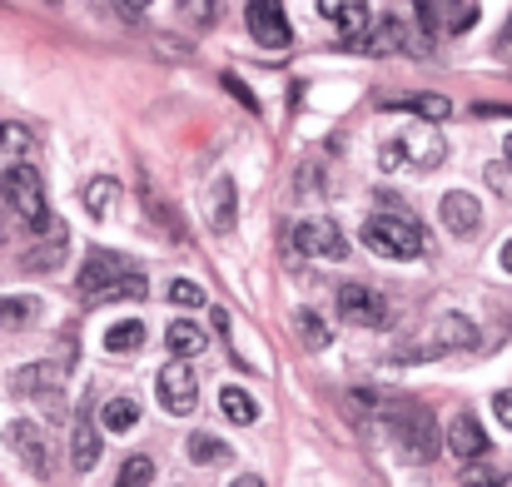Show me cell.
I'll use <instances>...</instances> for the list:
<instances>
[{"instance_id": "obj_24", "label": "cell", "mask_w": 512, "mask_h": 487, "mask_svg": "<svg viewBox=\"0 0 512 487\" xmlns=\"http://www.w3.org/2000/svg\"><path fill=\"white\" fill-rule=\"evenodd\" d=\"M40 319V299L35 294H0V328H25Z\"/></svg>"}, {"instance_id": "obj_28", "label": "cell", "mask_w": 512, "mask_h": 487, "mask_svg": "<svg viewBox=\"0 0 512 487\" xmlns=\"http://www.w3.org/2000/svg\"><path fill=\"white\" fill-rule=\"evenodd\" d=\"M189 463H204V468L229 463V443H219L214 433H189Z\"/></svg>"}, {"instance_id": "obj_4", "label": "cell", "mask_w": 512, "mask_h": 487, "mask_svg": "<svg viewBox=\"0 0 512 487\" xmlns=\"http://www.w3.org/2000/svg\"><path fill=\"white\" fill-rule=\"evenodd\" d=\"M448 160V145L423 125V130H408V135H393V140H383V150H378V164L383 169H398V164H413V169H438V164Z\"/></svg>"}, {"instance_id": "obj_3", "label": "cell", "mask_w": 512, "mask_h": 487, "mask_svg": "<svg viewBox=\"0 0 512 487\" xmlns=\"http://www.w3.org/2000/svg\"><path fill=\"white\" fill-rule=\"evenodd\" d=\"M0 194H5V204L25 219V229L30 234H50V204H45V179H40V169L35 164H15V169H5L0 174Z\"/></svg>"}, {"instance_id": "obj_21", "label": "cell", "mask_w": 512, "mask_h": 487, "mask_svg": "<svg viewBox=\"0 0 512 487\" xmlns=\"http://www.w3.org/2000/svg\"><path fill=\"white\" fill-rule=\"evenodd\" d=\"M478 343V324L463 319V314H443L438 319V353H458V348H473Z\"/></svg>"}, {"instance_id": "obj_32", "label": "cell", "mask_w": 512, "mask_h": 487, "mask_svg": "<svg viewBox=\"0 0 512 487\" xmlns=\"http://www.w3.org/2000/svg\"><path fill=\"white\" fill-rule=\"evenodd\" d=\"M170 304H179V309H209V294H204V284H194V279H174L170 284Z\"/></svg>"}, {"instance_id": "obj_22", "label": "cell", "mask_w": 512, "mask_h": 487, "mask_svg": "<svg viewBox=\"0 0 512 487\" xmlns=\"http://www.w3.org/2000/svg\"><path fill=\"white\" fill-rule=\"evenodd\" d=\"M140 299H150V279H145V274H125V279H115L110 289H100L90 304H140Z\"/></svg>"}, {"instance_id": "obj_29", "label": "cell", "mask_w": 512, "mask_h": 487, "mask_svg": "<svg viewBox=\"0 0 512 487\" xmlns=\"http://www.w3.org/2000/svg\"><path fill=\"white\" fill-rule=\"evenodd\" d=\"M140 343H145V324L140 319H120L105 333V353H135Z\"/></svg>"}, {"instance_id": "obj_37", "label": "cell", "mask_w": 512, "mask_h": 487, "mask_svg": "<svg viewBox=\"0 0 512 487\" xmlns=\"http://www.w3.org/2000/svg\"><path fill=\"white\" fill-rule=\"evenodd\" d=\"M110 15H120V20H145V5H110Z\"/></svg>"}, {"instance_id": "obj_6", "label": "cell", "mask_w": 512, "mask_h": 487, "mask_svg": "<svg viewBox=\"0 0 512 487\" xmlns=\"http://www.w3.org/2000/svg\"><path fill=\"white\" fill-rule=\"evenodd\" d=\"M339 314H343V324H353V328H383L388 319H393L388 299H383L378 289H368V284H343L339 289Z\"/></svg>"}, {"instance_id": "obj_41", "label": "cell", "mask_w": 512, "mask_h": 487, "mask_svg": "<svg viewBox=\"0 0 512 487\" xmlns=\"http://www.w3.org/2000/svg\"><path fill=\"white\" fill-rule=\"evenodd\" d=\"M229 487H264V478H254V473H244V478H234Z\"/></svg>"}, {"instance_id": "obj_17", "label": "cell", "mask_w": 512, "mask_h": 487, "mask_svg": "<svg viewBox=\"0 0 512 487\" xmlns=\"http://www.w3.org/2000/svg\"><path fill=\"white\" fill-rule=\"evenodd\" d=\"M100 448H105L100 428H95L90 418H80V423H75V433H70V463H75L80 473H90V468L100 463Z\"/></svg>"}, {"instance_id": "obj_39", "label": "cell", "mask_w": 512, "mask_h": 487, "mask_svg": "<svg viewBox=\"0 0 512 487\" xmlns=\"http://www.w3.org/2000/svg\"><path fill=\"white\" fill-rule=\"evenodd\" d=\"M184 15H194V20H214V5H184Z\"/></svg>"}, {"instance_id": "obj_45", "label": "cell", "mask_w": 512, "mask_h": 487, "mask_svg": "<svg viewBox=\"0 0 512 487\" xmlns=\"http://www.w3.org/2000/svg\"><path fill=\"white\" fill-rule=\"evenodd\" d=\"M503 50H512V45H503Z\"/></svg>"}, {"instance_id": "obj_9", "label": "cell", "mask_w": 512, "mask_h": 487, "mask_svg": "<svg viewBox=\"0 0 512 487\" xmlns=\"http://www.w3.org/2000/svg\"><path fill=\"white\" fill-rule=\"evenodd\" d=\"M244 20H249V30H254V40H259L264 50H284V45L294 40L289 15H284V5H274V0H254V5L244 10Z\"/></svg>"}, {"instance_id": "obj_25", "label": "cell", "mask_w": 512, "mask_h": 487, "mask_svg": "<svg viewBox=\"0 0 512 487\" xmlns=\"http://www.w3.org/2000/svg\"><path fill=\"white\" fill-rule=\"evenodd\" d=\"M219 413H224L229 423H244V428H249V423L259 418L254 398H249L244 388H234V383H224V388H219Z\"/></svg>"}, {"instance_id": "obj_11", "label": "cell", "mask_w": 512, "mask_h": 487, "mask_svg": "<svg viewBox=\"0 0 512 487\" xmlns=\"http://www.w3.org/2000/svg\"><path fill=\"white\" fill-rule=\"evenodd\" d=\"M438 219H443V229H448L453 239H473V234L483 229V204H478L468 189H453V194H443Z\"/></svg>"}, {"instance_id": "obj_5", "label": "cell", "mask_w": 512, "mask_h": 487, "mask_svg": "<svg viewBox=\"0 0 512 487\" xmlns=\"http://www.w3.org/2000/svg\"><path fill=\"white\" fill-rule=\"evenodd\" d=\"M294 249L309 254V259H348V234H343L334 219H299L294 224Z\"/></svg>"}, {"instance_id": "obj_7", "label": "cell", "mask_w": 512, "mask_h": 487, "mask_svg": "<svg viewBox=\"0 0 512 487\" xmlns=\"http://www.w3.org/2000/svg\"><path fill=\"white\" fill-rule=\"evenodd\" d=\"M5 443H10V453L30 468V473H50V443H45V428L40 423H30V418H10L5 423Z\"/></svg>"}, {"instance_id": "obj_26", "label": "cell", "mask_w": 512, "mask_h": 487, "mask_svg": "<svg viewBox=\"0 0 512 487\" xmlns=\"http://www.w3.org/2000/svg\"><path fill=\"white\" fill-rule=\"evenodd\" d=\"M60 259H65V234H50V244H35V249H25L20 269L50 274V269H60Z\"/></svg>"}, {"instance_id": "obj_8", "label": "cell", "mask_w": 512, "mask_h": 487, "mask_svg": "<svg viewBox=\"0 0 512 487\" xmlns=\"http://www.w3.org/2000/svg\"><path fill=\"white\" fill-rule=\"evenodd\" d=\"M155 388H160V403L170 408L174 418H189V413H194V403H199V378H194V368H189V363H179V358L160 368Z\"/></svg>"}, {"instance_id": "obj_20", "label": "cell", "mask_w": 512, "mask_h": 487, "mask_svg": "<svg viewBox=\"0 0 512 487\" xmlns=\"http://www.w3.org/2000/svg\"><path fill=\"white\" fill-rule=\"evenodd\" d=\"M165 343H170V353L179 358V363H189L194 353H204V348H209L204 328H199V324H189V319H174V324L165 328Z\"/></svg>"}, {"instance_id": "obj_30", "label": "cell", "mask_w": 512, "mask_h": 487, "mask_svg": "<svg viewBox=\"0 0 512 487\" xmlns=\"http://www.w3.org/2000/svg\"><path fill=\"white\" fill-rule=\"evenodd\" d=\"M150 483H155V458H150V453H130V458L120 463L115 487H150Z\"/></svg>"}, {"instance_id": "obj_2", "label": "cell", "mask_w": 512, "mask_h": 487, "mask_svg": "<svg viewBox=\"0 0 512 487\" xmlns=\"http://www.w3.org/2000/svg\"><path fill=\"white\" fill-rule=\"evenodd\" d=\"M363 244L378 254V259H423L428 254V234L423 224L398 204V209H378L363 219Z\"/></svg>"}, {"instance_id": "obj_10", "label": "cell", "mask_w": 512, "mask_h": 487, "mask_svg": "<svg viewBox=\"0 0 512 487\" xmlns=\"http://www.w3.org/2000/svg\"><path fill=\"white\" fill-rule=\"evenodd\" d=\"M125 274H135V264H130L125 254L90 249V254H85V264H80V294H85V299H95L100 289H110V284H115V279H125Z\"/></svg>"}, {"instance_id": "obj_38", "label": "cell", "mask_w": 512, "mask_h": 487, "mask_svg": "<svg viewBox=\"0 0 512 487\" xmlns=\"http://www.w3.org/2000/svg\"><path fill=\"white\" fill-rule=\"evenodd\" d=\"M209 314H214V333H224V338H229V314H224V309H209Z\"/></svg>"}, {"instance_id": "obj_1", "label": "cell", "mask_w": 512, "mask_h": 487, "mask_svg": "<svg viewBox=\"0 0 512 487\" xmlns=\"http://www.w3.org/2000/svg\"><path fill=\"white\" fill-rule=\"evenodd\" d=\"M383 423H388V438H393V448H398L403 463L423 468V463L438 458V423H433V413L423 403L398 398V403L383 408Z\"/></svg>"}, {"instance_id": "obj_31", "label": "cell", "mask_w": 512, "mask_h": 487, "mask_svg": "<svg viewBox=\"0 0 512 487\" xmlns=\"http://www.w3.org/2000/svg\"><path fill=\"white\" fill-rule=\"evenodd\" d=\"M140 199H145V214H155V219H160V234H165V239H184V229H179V214H174V209L165 204V199H160V194H155V189H150V184L140 189Z\"/></svg>"}, {"instance_id": "obj_33", "label": "cell", "mask_w": 512, "mask_h": 487, "mask_svg": "<svg viewBox=\"0 0 512 487\" xmlns=\"http://www.w3.org/2000/svg\"><path fill=\"white\" fill-rule=\"evenodd\" d=\"M294 328H299V338H304L309 348H329V328H324V319H319V314H299V319H294Z\"/></svg>"}, {"instance_id": "obj_43", "label": "cell", "mask_w": 512, "mask_h": 487, "mask_svg": "<svg viewBox=\"0 0 512 487\" xmlns=\"http://www.w3.org/2000/svg\"><path fill=\"white\" fill-rule=\"evenodd\" d=\"M5 234H10V229H5V219H0V244H5Z\"/></svg>"}, {"instance_id": "obj_12", "label": "cell", "mask_w": 512, "mask_h": 487, "mask_svg": "<svg viewBox=\"0 0 512 487\" xmlns=\"http://www.w3.org/2000/svg\"><path fill=\"white\" fill-rule=\"evenodd\" d=\"M443 428H448V453H453L458 463H478V458L488 453V433H483V423H478L468 408L453 413Z\"/></svg>"}, {"instance_id": "obj_18", "label": "cell", "mask_w": 512, "mask_h": 487, "mask_svg": "<svg viewBox=\"0 0 512 487\" xmlns=\"http://www.w3.org/2000/svg\"><path fill=\"white\" fill-rule=\"evenodd\" d=\"M383 110H413L423 120H453V100L448 95H398V100H383Z\"/></svg>"}, {"instance_id": "obj_35", "label": "cell", "mask_w": 512, "mask_h": 487, "mask_svg": "<svg viewBox=\"0 0 512 487\" xmlns=\"http://www.w3.org/2000/svg\"><path fill=\"white\" fill-rule=\"evenodd\" d=\"M224 90H234V95H239V105H244V110H254V115H259V110H264V105H259V100H254V90H249V85H244V80H239V75H224Z\"/></svg>"}, {"instance_id": "obj_19", "label": "cell", "mask_w": 512, "mask_h": 487, "mask_svg": "<svg viewBox=\"0 0 512 487\" xmlns=\"http://www.w3.org/2000/svg\"><path fill=\"white\" fill-rule=\"evenodd\" d=\"M80 199H85V209H90L95 219H110V214H115V204H120V179L95 174V179L80 189Z\"/></svg>"}, {"instance_id": "obj_13", "label": "cell", "mask_w": 512, "mask_h": 487, "mask_svg": "<svg viewBox=\"0 0 512 487\" xmlns=\"http://www.w3.org/2000/svg\"><path fill=\"white\" fill-rule=\"evenodd\" d=\"M413 15L423 20V30L428 25H438V30H448V35H463V30H473L478 25V5L468 0V5H448V0H423V5H413Z\"/></svg>"}, {"instance_id": "obj_23", "label": "cell", "mask_w": 512, "mask_h": 487, "mask_svg": "<svg viewBox=\"0 0 512 487\" xmlns=\"http://www.w3.org/2000/svg\"><path fill=\"white\" fill-rule=\"evenodd\" d=\"M135 423H140V403H135V398H105V403H100V423H95V428L130 433Z\"/></svg>"}, {"instance_id": "obj_34", "label": "cell", "mask_w": 512, "mask_h": 487, "mask_svg": "<svg viewBox=\"0 0 512 487\" xmlns=\"http://www.w3.org/2000/svg\"><path fill=\"white\" fill-rule=\"evenodd\" d=\"M503 478H508V473L493 468V463H468V468H463V483L468 487H498Z\"/></svg>"}, {"instance_id": "obj_16", "label": "cell", "mask_w": 512, "mask_h": 487, "mask_svg": "<svg viewBox=\"0 0 512 487\" xmlns=\"http://www.w3.org/2000/svg\"><path fill=\"white\" fill-rule=\"evenodd\" d=\"M234 219H239V189H234L229 174H219L209 184V224L224 234V229H234Z\"/></svg>"}, {"instance_id": "obj_15", "label": "cell", "mask_w": 512, "mask_h": 487, "mask_svg": "<svg viewBox=\"0 0 512 487\" xmlns=\"http://www.w3.org/2000/svg\"><path fill=\"white\" fill-rule=\"evenodd\" d=\"M324 15H329V20H339V30H343V40H348V45H363V40H368V30H373V10H368V5H358V0H348V5L329 0V5H324Z\"/></svg>"}, {"instance_id": "obj_40", "label": "cell", "mask_w": 512, "mask_h": 487, "mask_svg": "<svg viewBox=\"0 0 512 487\" xmlns=\"http://www.w3.org/2000/svg\"><path fill=\"white\" fill-rule=\"evenodd\" d=\"M498 264H503V269H508V274H512V239H508V244H503V249H498Z\"/></svg>"}, {"instance_id": "obj_44", "label": "cell", "mask_w": 512, "mask_h": 487, "mask_svg": "<svg viewBox=\"0 0 512 487\" xmlns=\"http://www.w3.org/2000/svg\"><path fill=\"white\" fill-rule=\"evenodd\" d=\"M498 487H512V478H503V483H498Z\"/></svg>"}, {"instance_id": "obj_14", "label": "cell", "mask_w": 512, "mask_h": 487, "mask_svg": "<svg viewBox=\"0 0 512 487\" xmlns=\"http://www.w3.org/2000/svg\"><path fill=\"white\" fill-rule=\"evenodd\" d=\"M60 388H65L60 363H25L10 378V393H20V398H60Z\"/></svg>"}, {"instance_id": "obj_36", "label": "cell", "mask_w": 512, "mask_h": 487, "mask_svg": "<svg viewBox=\"0 0 512 487\" xmlns=\"http://www.w3.org/2000/svg\"><path fill=\"white\" fill-rule=\"evenodd\" d=\"M493 413H498V423L512 433V388H503V393L493 398Z\"/></svg>"}, {"instance_id": "obj_27", "label": "cell", "mask_w": 512, "mask_h": 487, "mask_svg": "<svg viewBox=\"0 0 512 487\" xmlns=\"http://www.w3.org/2000/svg\"><path fill=\"white\" fill-rule=\"evenodd\" d=\"M25 150H30V130L25 125H0V174L15 169V164H25L20 160Z\"/></svg>"}, {"instance_id": "obj_42", "label": "cell", "mask_w": 512, "mask_h": 487, "mask_svg": "<svg viewBox=\"0 0 512 487\" xmlns=\"http://www.w3.org/2000/svg\"><path fill=\"white\" fill-rule=\"evenodd\" d=\"M503 155H508V164H512V135H508V145H503Z\"/></svg>"}]
</instances>
